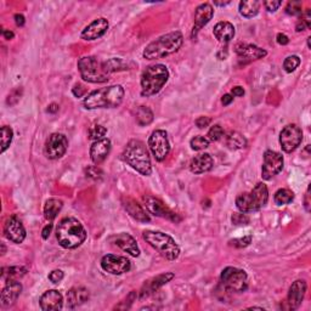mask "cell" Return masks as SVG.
<instances>
[{"label": "cell", "instance_id": "cell-28", "mask_svg": "<svg viewBox=\"0 0 311 311\" xmlns=\"http://www.w3.org/2000/svg\"><path fill=\"white\" fill-rule=\"evenodd\" d=\"M214 37H215L220 43L228 44L234 39L235 37V27L232 23L228 22V21H221V22L216 23L213 29Z\"/></svg>", "mask_w": 311, "mask_h": 311}, {"label": "cell", "instance_id": "cell-40", "mask_svg": "<svg viewBox=\"0 0 311 311\" xmlns=\"http://www.w3.org/2000/svg\"><path fill=\"white\" fill-rule=\"evenodd\" d=\"M210 141L208 140V138L202 137V135H198V137H195L190 141V145H191V149L195 151H202L205 150L208 146H209Z\"/></svg>", "mask_w": 311, "mask_h": 311}, {"label": "cell", "instance_id": "cell-59", "mask_svg": "<svg viewBox=\"0 0 311 311\" xmlns=\"http://www.w3.org/2000/svg\"><path fill=\"white\" fill-rule=\"evenodd\" d=\"M215 5H220V7H224V5H229L230 4V2H226V3H214Z\"/></svg>", "mask_w": 311, "mask_h": 311}, {"label": "cell", "instance_id": "cell-58", "mask_svg": "<svg viewBox=\"0 0 311 311\" xmlns=\"http://www.w3.org/2000/svg\"><path fill=\"white\" fill-rule=\"evenodd\" d=\"M59 105H56V104H51L49 107H48V112L49 113H56L57 111H59Z\"/></svg>", "mask_w": 311, "mask_h": 311}, {"label": "cell", "instance_id": "cell-45", "mask_svg": "<svg viewBox=\"0 0 311 311\" xmlns=\"http://www.w3.org/2000/svg\"><path fill=\"white\" fill-rule=\"evenodd\" d=\"M231 220H232V223H234L235 225H246V224H248L249 218L246 215V213L241 212V213L234 214V215H232Z\"/></svg>", "mask_w": 311, "mask_h": 311}, {"label": "cell", "instance_id": "cell-32", "mask_svg": "<svg viewBox=\"0 0 311 311\" xmlns=\"http://www.w3.org/2000/svg\"><path fill=\"white\" fill-rule=\"evenodd\" d=\"M225 143L229 149L231 150H241L247 146V140L242 134L237 131H231L226 135Z\"/></svg>", "mask_w": 311, "mask_h": 311}, {"label": "cell", "instance_id": "cell-17", "mask_svg": "<svg viewBox=\"0 0 311 311\" xmlns=\"http://www.w3.org/2000/svg\"><path fill=\"white\" fill-rule=\"evenodd\" d=\"M108 29V21L104 17L94 20L92 23H89L85 28L80 33V37L83 40L92 41L96 40V39L101 38Z\"/></svg>", "mask_w": 311, "mask_h": 311}, {"label": "cell", "instance_id": "cell-50", "mask_svg": "<svg viewBox=\"0 0 311 311\" xmlns=\"http://www.w3.org/2000/svg\"><path fill=\"white\" fill-rule=\"evenodd\" d=\"M21 92H22V90L21 89H16V90H14L13 93L10 94V95H9V99H8V104L10 105L11 102H13V99H15V101H19L20 100V96H21Z\"/></svg>", "mask_w": 311, "mask_h": 311}, {"label": "cell", "instance_id": "cell-47", "mask_svg": "<svg viewBox=\"0 0 311 311\" xmlns=\"http://www.w3.org/2000/svg\"><path fill=\"white\" fill-rule=\"evenodd\" d=\"M282 5V2H275V0H270V2H264V7L269 13H275V11Z\"/></svg>", "mask_w": 311, "mask_h": 311}, {"label": "cell", "instance_id": "cell-43", "mask_svg": "<svg viewBox=\"0 0 311 311\" xmlns=\"http://www.w3.org/2000/svg\"><path fill=\"white\" fill-rule=\"evenodd\" d=\"M225 132L224 129L221 128L219 124L213 125L212 128L209 129V131H208V140L209 141H219L220 139L224 138Z\"/></svg>", "mask_w": 311, "mask_h": 311}, {"label": "cell", "instance_id": "cell-20", "mask_svg": "<svg viewBox=\"0 0 311 311\" xmlns=\"http://www.w3.org/2000/svg\"><path fill=\"white\" fill-rule=\"evenodd\" d=\"M306 282L304 280H297L295 282L292 283L288 292V298H287L289 309L295 310L300 306L301 301H303L305 297V293H306Z\"/></svg>", "mask_w": 311, "mask_h": 311}, {"label": "cell", "instance_id": "cell-26", "mask_svg": "<svg viewBox=\"0 0 311 311\" xmlns=\"http://www.w3.org/2000/svg\"><path fill=\"white\" fill-rule=\"evenodd\" d=\"M236 54L241 57V59L249 60V61L262 59V57H265L268 55V53L264 49H261V48L256 47V45H253V44L236 45Z\"/></svg>", "mask_w": 311, "mask_h": 311}, {"label": "cell", "instance_id": "cell-60", "mask_svg": "<svg viewBox=\"0 0 311 311\" xmlns=\"http://www.w3.org/2000/svg\"><path fill=\"white\" fill-rule=\"evenodd\" d=\"M2 249H3L2 254H3V255H4V254H5V250H7V249H5V246H4V244H2Z\"/></svg>", "mask_w": 311, "mask_h": 311}, {"label": "cell", "instance_id": "cell-51", "mask_svg": "<svg viewBox=\"0 0 311 311\" xmlns=\"http://www.w3.org/2000/svg\"><path fill=\"white\" fill-rule=\"evenodd\" d=\"M276 40H277V43H279L280 45H287V44L289 43L288 37H287L286 34H283V33H279V34H277Z\"/></svg>", "mask_w": 311, "mask_h": 311}, {"label": "cell", "instance_id": "cell-31", "mask_svg": "<svg viewBox=\"0 0 311 311\" xmlns=\"http://www.w3.org/2000/svg\"><path fill=\"white\" fill-rule=\"evenodd\" d=\"M260 3L258 0H246L240 3V14L246 19H252L258 15Z\"/></svg>", "mask_w": 311, "mask_h": 311}, {"label": "cell", "instance_id": "cell-37", "mask_svg": "<svg viewBox=\"0 0 311 311\" xmlns=\"http://www.w3.org/2000/svg\"><path fill=\"white\" fill-rule=\"evenodd\" d=\"M14 139V131L10 126L4 125L2 126V152L4 153L9 147H10L11 143Z\"/></svg>", "mask_w": 311, "mask_h": 311}, {"label": "cell", "instance_id": "cell-5", "mask_svg": "<svg viewBox=\"0 0 311 311\" xmlns=\"http://www.w3.org/2000/svg\"><path fill=\"white\" fill-rule=\"evenodd\" d=\"M169 78V71L164 65L149 66L141 75V95L150 98L156 95L165 85Z\"/></svg>", "mask_w": 311, "mask_h": 311}, {"label": "cell", "instance_id": "cell-14", "mask_svg": "<svg viewBox=\"0 0 311 311\" xmlns=\"http://www.w3.org/2000/svg\"><path fill=\"white\" fill-rule=\"evenodd\" d=\"M283 168V157L276 151L269 150L264 153V164L261 169V176L264 180L273 179Z\"/></svg>", "mask_w": 311, "mask_h": 311}, {"label": "cell", "instance_id": "cell-13", "mask_svg": "<svg viewBox=\"0 0 311 311\" xmlns=\"http://www.w3.org/2000/svg\"><path fill=\"white\" fill-rule=\"evenodd\" d=\"M68 149V140L63 134H55L50 135L49 139L45 143V156L49 159H59L65 156L66 151Z\"/></svg>", "mask_w": 311, "mask_h": 311}, {"label": "cell", "instance_id": "cell-19", "mask_svg": "<svg viewBox=\"0 0 311 311\" xmlns=\"http://www.w3.org/2000/svg\"><path fill=\"white\" fill-rule=\"evenodd\" d=\"M174 276L175 275L173 273H165V274L158 275V276L153 277V279H151L149 281H146L145 285L143 286V288H141L140 298L141 299L147 298L149 295L152 294V293H155L157 289H159L161 287L167 285L168 282H170V281L174 279Z\"/></svg>", "mask_w": 311, "mask_h": 311}, {"label": "cell", "instance_id": "cell-52", "mask_svg": "<svg viewBox=\"0 0 311 311\" xmlns=\"http://www.w3.org/2000/svg\"><path fill=\"white\" fill-rule=\"evenodd\" d=\"M51 230H53V224H48L45 228L43 229V231H41V236H43L44 240H48L51 234Z\"/></svg>", "mask_w": 311, "mask_h": 311}, {"label": "cell", "instance_id": "cell-48", "mask_svg": "<svg viewBox=\"0 0 311 311\" xmlns=\"http://www.w3.org/2000/svg\"><path fill=\"white\" fill-rule=\"evenodd\" d=\"M72 93H73V95L75 98H83L84 95L86 94V87L83 85V84H75L73 89H72Z\"/></svg>", "mask_w": 311, "mask_h": 311}, {"label": "cell", "instance_id": "cell-33", "mask_svg": "<svg viewBox=\"0 0 311 311\" xmlns=\"http://www.w3.org/2000/svg\"><path fill=\"white\" fill-rule=\"evenodd\" d=\"M135 120L140 126H146L153 122V112L146 106H139L135 110Z\"/></svg>", "mask_w": 311, "mask_h": 311}, {"label": "cell", "instance_id": "cell-21", "mask_svg": "<svg viewBox=\"0 0 311 311\" xmlns=\"http://www.w3.org/2000/svg\"><path fill=\"white\" fill-rule=\"evenodd\" d=\"M213 7L208 4V3H204V4H201L199 7H197L195 11V26H193L192 37H196L199 29L204 27L207 23H209V21L213 19Z\"/></svg>", "mask_w": 311, "mask_h": 311}, {"label": "cell", "instance_id": "cell-53", "mask_svg": "<svg viewBox=\"0 0 311 311\" xmlns=\"http://www.w3.org/2000/svg\"><path fill=\"white\" fill-rule=\"evenodd\" d=\"M15 23H16V26H19V27H22L23 25H25V22H26V20H25V16H23V15H21V14H16L15 15Z\"/></svg>", "mask_w": 311, "mask_h": 311}, {"label": "cell", "instance_id": "cell-2", "mask_svg": "<svg viewBox=\"0 0 311 311\" xmlns=\"http://www.w3.org/2000/svg\"><path fill=\"white\" fill-rule=\"evenodd\" d=\"M56 238L62 248L74 249L86 240V231L77 219L65 218L57 225Z\"/></svg>", "mask_w": 311, "mask_h": 311}, {"label": "cell", "instance_id": "cell-54", "mask_svg": "<svg viewBox=\"0 0 311 311\" xmlns=\"http://www.w3.org/2000/svg\"><path fill=\"white\" fill-rule=\"evenodd\" d=\"M231 93H232V95H234V96L241 98V96L244 95V89H243L242 86H235V87H232Z\"/></svg>", "mask_w": 311, "mask_h": 311}, {"label": "cell", "instance_id": "cell-35", "mask_svg": "<svg viewBox=\"0 0 311 311\" xmlns=\"http://www.w3.org/2000/svg\"><path fill=\"white\" fill-rule=\"evenodd\" d=\"M294 199V193L288 189H280L279 191L275 193L274 201L277 205H285L289 204Z\"/></svg>", "mask_w": 311, "mask_h": 311}, {"label": "cell", "instance_id": "cell-29", "mask_svg": "<svg viewBox=\"0 0 311 311\" xmlns=\"http://www.w3.org/2000/svg\"><path fill=\"white\" fill-rule=\"evenodd\" d=\"M67 299V306L69 309H74V307L79 306L84 304L89 299V291L84 287H74V288L69 289L66 295Z\"/></svg>", "mask_w": 311, "mask_h": 311}, {"label": "cell", "instance_id": "cell-39", "mask_svg": "<svg viewBox=\"0 0 311 311\" xmlns=\"http://www.w3.org/2000/svg\"><path fill=\"white\" fill-rule=\"evenodd\" d=\"M107 134V129L105 128L104 125H100V124H95L93 125L92 128L89 129V139L90 140H101V139H104L105 135Z\"/></svg>", "mask_w": 311, "mask_h": 311}, {"label": "cell", "instance_id": "cell-38", "mask_svg": "<svg viewBox=\"0 0 311 311\" xmlns=\"http://www.w3.org/2000/svg\"><path fill=\"white\" fill-rule=\"evenodd\" d=\"M311 26V13L310 9H307L304 14L300 15V19L297 22V26H295V29L297 32L305 31V29H309Z\"/></svg>", "mask_w": 311, "mask_h": 311}, {"label": "cell", "instance_id": "cell-22", "mask_svg": "<svg viewBox=\"0 0 311 311\" xmlns=\"http://www.w3.org/2000/svg\"><path fill=\"white\" fill-rule=\"evenodd\" d=\"M39 304H40L41 310L44 311L61 310L63 306L62 294L56 289H50V291H47L41 295Z\"/></svg>", "mask_w": 311, "mask_h": 311}, {"label": "cell", "instance_id": "cell-4", "mask_svg": "<svg viewBox=\"0 0 311 311\" xmlns=\"http://www.w3.org/2000/svg\"><path fill=\"white\" fill-rule=\"evenodd\" d=\"M123 159L140 174L149 176L152 173V164L146 146L143 141H129L123 152Z\"/></svg>", "mask_w": 311, "mask_h": 311}, {"label": "cell", "instance_id": "cell-56", "mask_svg": "<svg viewBox=\"0 0 311 311\" xmlns=\"http://www.w3.org/2000/svg\"><path fill=\"white\" fill-rule=\"evenodd\" d=\"M310 187L306 190V193H305V209H306V212H310Z\"/></svg>", "mask_w": 311, "mask_h": 311}, {"label": "cell", "instance_id": "cell-44", "mask_svg": "<svg viewBox=\"0 0 311 311\" xmlns=\"http://www.w3.org/2000/svg\"><path fill=\"white\" fill-rule=\"evenodd\" d=\"M250 242H252V236L248 235V236L242 237V238H235V240H231L230 243L231 246L236 247V248H244V247L249 246Z\"/></svg>", "mask_w": 311, "mask_h": 311}, {"label": "cell", "instance_id": "cell-30", "mask_svg": "<svg viewBox=\"0 0 311 311\" xmlns=\"http://www.w3.org/2000/svg\"><path fill=\"white\" fill-rule=\"evenodd\" d=\"M63 207V202L59 198H50L45 202L44 205V216L45 219L53 221L56 218L57 214L61 212Z\"/></svg>", "mask_w": 311, "mask_h": 311}, {"label": "cell", "instance_id": "cell-8", "mask_svg": "<svg viewBox=\"0 0 311 311\" xmlns=\"http://www.w3.org/2000/svg\"><path fill=\"white\" fill-rule=\"evenodd\" d=\"M80 77L87 83H105L110 79V73L105 67V62L95 56H84L78 61Z\"/></svg>", "mask_w": 311, "mask_h": 311}, {"label": "cell", "instance_id": "cell-12", "mask_svg": "<svg viewBox=\"0 0 311 311\" xmlns=\"http://www.w3.org/2000/svg\"><path fill=\"white\" fill-rule=\"evenodd\" d=\"M149 147L152 152L156 161L162 162L169 155L170 144H169L168 135L164 130H155L149 139Z\"/></svg>", "mask_w": 311, "mask_h": 311}, {"label": "cell", "instance_id": "cell-27", "mask_svg": "<svg viewBox=\"0 0 311 311\" xmlns=\"http://www.w3.org/2000/svg\"><path fill=\"white\" fill-rule=\"evenodd\" d=\"M213 158L209 153H201L196 156L190 163V170L193 174H203L213 168Z\"/></svg>", "mask_w": 311, "mask_h": 311}, {"label": "cell", "instance_id": "cell-18", "mask_svg": "<svg viewBox=\"0 0 311 311\" xmlns=\"http://www.w3.org/2000/svg\"><path fill=\"white\" fill-rule=\"evenodd\" d=\"M108 241H111V242L116 244L117 247H119L120 249L124 250V252L129 253L131 256L137 258V256L140 255V248H139L137 241L129 234L122 232V234L113 235V236L108 238Z\"/></svg>", "mask_w": 311, "mask_h": 311}, {"label": "cell", "instance_id": "cell-1", "mask_svg": "<svg viewBox=\"0 0 311 311\" xmlns=\"http://www.w3.org/2000/svg\"><path fill=\"white\" fill-rule=\"evenodd\" d=\"M123 99H124V89L122 85H111L87 94L83 101V106L86 110L114 108L122 104Z\"/></svg>", "mask_w": 311, "mask_h": 311}, {"label": "cell", "instance_id": "cell-15", "mask_svg": "<svg viewBox=\"0 0 311 311\" xmlns=\"http://www.w3.org/2000/svg\"><path fill=\"white\" fill-rule=\"evenodd\" d=\"M101 268L111 275H122L131 269V262L125 256L107 254L101 259Z\"/></svg>", "mask_w": 311, "mask_h": 311}, {"label": "cell", "instance_id": "cell-10", "mask_svg": "<svg viewBox=\"0 0 311 311\" xmlns=\"http://www.w3.org/2000/svg\"><path fill=\"white\" fill-rule=\"evenodd\" d=\"M144 205L146 207V209L149 210L151 214L153 215L159 216V218L170 220V221L179 223L181 221V216L179 214H176L170 208H168L159 198L153 197V196L146 195L143 197Z\"/></svg>", "mask_w": 311, "mask_h": 311}, {"label": "cell", "instance_id": "cell-3", "mask_svg": "<svg viewBox=\"0 0 311 311\" xmlns=\"http://www.w3.org/2000/svg\"><path fill=\"white\" fill-rule=\"evenodd\" d=\"M184 43V37L181 32L175 31L161 35L156 40L145 48L144 57L147 60H158L163 57L171 55L180 49Z\"/></svg>", "mask_w": 311, "mask_h": 311}, {"label": "cell", "instance_id": "cell-57", "mask_svg": "<svg viewBox=\"0 0 311 311\" xmlns=\"http://www.w3.org/2000/svg\"><path fill=\"white\" fill-rule=\"evenodd\" d=\"M3 35H4L5 39H8V40H11V39H14L15 34L13 31H9V29H3Z\"/></svg>", "mask_w": 311, "mask_h": 311}, {"label": "cell", "instance_id": "cell-55", "mask_svg": "<svg viewBox=\"0 0 311 311\" xmlns=\"http://www.w3.org/2000/svg\"><path fill=\"white\" fill-rule=\"evenodd\" d=\"M232 101H234V96L230 95V94H225L221 98V104L224 105V106H229Z\"/></svg>", "mask_w": 311, "mask_h": 311}, {"label": "cell", "instance_id": "cell-41", "mask_svg": "<svg viewBox=\"0 0 311 311\" xmlns=\"http://www.w3.org/2000/svg\"><path fill=\"white\" fill-rule=\"evenodd\" d=\"M299 65H300V59H299V56L292 55L288 56L285 60V62H283V68H285L287 73H292L293 71H295V69L299 67Z\"/></svg>", "mask_w": 311, "mask_h": 311}, {"label": "cell", "instance_id": "cell-6", "mask_svg": "<svg viewBox=\"0 0 311 311\" xmlns=\"http://www.w3.org/2000/svg\"><path fill=\"white\" fill-rule=\"evenodd\" d=\"M144 240L153 247L163 258L167 260H176L180 255V248L176 242L169 235L163 234L161 231H144Z\"/></svg>", "mask_w": 311, "mask_h": 311}, {"label": "cell", "instance_id": "cell-16", "mask_svg": "<svg viewBox=\"0 0 311 311\" xmlns=\"http://www.w3.org/2000/svg\"><path fill=\"white\" fill-rule=\"evenodd\" d=\"M4 235L14 243H22L26 238V229L16 216H10L4 225Z\"/></svg>", "mask_w": 311, "mask_h": 311}, {"label": "cell", "instance_id": "cell-49", "mask_svg": "<svg viewBox=\"0 0 311 311\" xmlns=\"http://www.w3.org/2000/svg\"><path fill=\"white\" fill-rule=\"evenodd\" d=\"M210 122H212V119H210L209 117H199V118L196 119V125H197L199 129H204L210 124Z\"/></svg>", "mask_w": 311, "mask_h": 311}, {"label": "cell", "instance_id": "cell-34", "mask_svg": "<svg viewBox=\"0 0 311 311\" xmlns=\"http://www.w3.org/2000/svg\"><path fill=\"white\" fill-rule=\"evenodd\" d=\"M27 274V269L23 266H11L3 268L2 277L5 281H17Z\"/></svg>", "mask_w": 311, "mask_h": 311}, {"label": "cell", "instance_id": "cell-9", "mask_svg": "<svg viewBox=\"0 0 311 311\" xmlns=\"http://www.w3.org/2000/svg\"><path fill=\"white\" fill-rule=\"evenodd\" d=\"M220 280H221L223 286L230 292L240 293L246 291L248 287V276L242 269L232 266L225 268L223 270Z\"/></svg>", "mask_w": 311, "mask_h": 311}, {"label": "cell", "instance_id": "cell-11", "mask_svg": "<svg viewBox=\"0 0 311 311\" xmlns=\"http://www.w3.org/2000/svg\"><path fill=\"white\" fill-rule=\"evenodd\" d=\"M303 140L301 129L295 124H289L282 129L280 134V145L287 153H291L300 146Z\"/></svg>", "mask_w": 311, "mask_h": 311}, {"label": "cell", "instance_id": "cell-36", "mask_svg": "<svg viewBox=\"0 0 311 311\" xmlns=\"http://www.w3.org/2000/svg\"><path fill=\"white\" fill-rule=\"evenodd\" d=\"M105 67H106L108 73H113V72L117 71H124V69H128V63L123 61L122 59H113L108 60V61H105Z\"/></svg>", "mask_w": 311, "mask_h": 311}, {"label": "cell", "instance_id": "cell-42", "mask_svg": "<svg viewBox=\"0 0 311 311\" xmlns=\"http://www.w3.org/2000/svg\"><path fill=\"white\" fill-rule=\"evenodd\" d=\"M286 13L291 16H300L303 14V4L301 2H289L286 8Z\"/></svg>", "mask_w": 311, "mask_h": 311}, {"label": "cell", "instance_id": "cell-7", "mask_svg": "<svg viewBox=\"0 0 311 311\" xmlns=\"http://www.w3.org/2000/svg\"><path fill=\"white\" fill-rule=\"evenodd\" d=\"M269 190L265 184H256L250 192L241 193L236 198V207L240 212L250 213L261 209L268 203Z\"/></svg>", "mask_w": 311, "mask_h": 311}, {"label": "cell", "instance_id": "cell-23", "mask_svg": "<svg viewBox=\"0 0 311 311\" xmlns=\"http://www.w3.org/2000/svg\"><path fill=\"white\" fill-rule=\"evenodd\" d=\"M111 152V141L108 139L104 138L101 140L94 141V144L90 147V158L95 164H100L107 158V156Z\"/></svg>", "mask_w": 311, "mask_h": 311}, {"label": "cell", "instance_id": "cell-24", "mask_svg": "<svg viewBox=\"0 0 311 311\" xmlns=\"http://www.w3.org/2000/svg\"><path fill=\"white\" fill-rule=\"evenodd\" d=\"M21 292H22V285L19 281H7V285L3 288L2 297H0L3 306L13 305L20 297Z\"/></svg>", "mask_w": 311, "mask_h": 311}, {"label": "cell", "instance_id": "cell-25", "mask_svg": "<svg viewBox=\"0 0 311 311\" xmlns=\"http://www.w3.org/2000/svg\"><path fill=\"white\" fill-rule=\"evenodd\" d=\"M122 203L124 209L129 213V215H130L131 218H134L140 223H150V215L146 213V210L144 209L143 205L139 204L135 199L130 197H124L122 199Z\"/></svg>", "mask_w": 311, "mask_h": 311}, {"label": "cell", "instance_id": "cell-46", "mask_svg": "<svg viewBox=\"0 0 311 311\" xmlns=\"http://www.w3.org/2000/svg\"><path fill=\"white\" fill-rule=\"evenodd\" d=\"M63 277H65V274H63L62 270H54V271H51L49 275V280L53 283H55V285L61 282V281L63 280Z\"/></svg>", "mask_w": 311, "mask_h": 311}]
</instances>
